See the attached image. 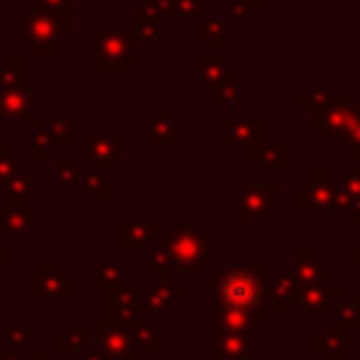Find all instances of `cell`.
Listing matches in <instances>:
<instances>
[{
    "instance_id": "cell-1",
    "label": "cell",
    "mask_w": 360,
    "mask_h": 360,
    "mask_svg": "<svg viewBox=\"0 0 360 360\" xmlns=\"http://www.w3.org/2000/svg\"><path fill=\"white\" fill-rule=\"evenodd\" d=\"M222 292H225V298H228L233 307H250L253 298H256V284H253L250 276L236 273V276H231V278L225 281Z\"/></svg>"
}]
</instances>
